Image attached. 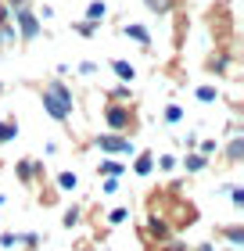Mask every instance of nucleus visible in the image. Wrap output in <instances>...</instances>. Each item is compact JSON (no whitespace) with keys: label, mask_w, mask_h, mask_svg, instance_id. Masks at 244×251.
<instances>
[{"label":"nucleus","mask_w":244,"mask_h":251,"mask_svg":"<svg viewBox=\"0 0 244 251\" xmlns=\"http://www.w3.org/2000/svg\"><path fill=\"white\" fill-rule=\"evenodd\" d=\"M43 111H47L51 119H57V122H65L68 115L76 111V97H72V90H68L65 83H54L43 90Z\"/></svg>","instance_id":"1"},{"label":"nucleus","mask_w":244,"mask_h":251,"mask_svg":"<svg viewBox=\"0 0 244 251\" xmlns=\"http://www.w3.org/2000/svg\"><path fill=\"white\" fill-rule=\"evenodd\" d=\"M11 15H15V32L22 40H36L40 36V18L32 15V7H29V0H11Z\"/></svg>","instance_id":"2"},{"label":"nucleus","mask_w":244,"mask_h":251,"mask_svg":"<svg viewBox=\"0 0 244 251\" xmlns=\"http://www.w3.org/2000/svg\"><path fill=\"white\" fill-rule=\"evenodd\" d=\"M97 147L108 151V154H133V140H126L122 133H104L97 140Z\"/></svg>","instance_id":"3"},{"label":"nucleus","mask_w":244,"mask_h":251,"mask_svg":"<svg viewBox=\"0 0 244 251\" xmlns=\"http://www.w3.org/2000/svg\"><path fill=\"white\" fill-rule=\"evenodd\" d=\"M104 119H108V126H111L115 133H122V129H130L133 111H130V108H122V104H108V108H104Z\"/></svg>","instance_id":"4"},{"label":"nucleus","mask_w":244,"mask_h":251,"mask_svg":"<svg viewBox=\"0 0 244 251\" xmlns=\"http://www.w3.org/2000/svg\"><path fill=\"white\" fill-rule=\"evenodd\" d=\"M169 219H151L147 223V237H155V241H165V237H169Z\"/></svg>","instance_id":"5"},{"label":"nucleus","mask_w":244,"mask_h":251,"mask_svg":"<svg viewBox=\"0 0 244 251\" xmlns=\"http://www.w3.org/2000/svg\"><path fill=\"white\" fill-rule=\"evenodd\" d=\"M18 176L26 179V183H32L36 176H43V169H40L36 162H29V158H26V162H18Z\"/></svg>","instance_id":"6"},{"label":"nucleus","mask_w":244,"mask_h":251,"mask_svg":"<svg viewBox=\"0 0 244 251\" xmlns=\"http://www.w3.org/2000/svg\"><path fill=\"white\" fill-rule=\"evenodd\" d=\"M122 36L136 40V43H140V47H147V43H151V32H147L144 25H126V29H122Z\"/></svg>","instance_id":"7"},{"label":"nucleus","mask_w":244,"mask_h":251,"mask_svg":"<svg viewBox=\"0 0 244 251\" xmlns=\"http://www.w3.org/2000/svg\"><path fill=\"white\" fill-rule=\"evenodd\" d=\"M11 140H18V122L4 119V122H0V144H11Z\"/></svg>","instance_id":"8"},{"label":"nucleus","mask_w":244,"mask_h":251,"mask_svg":"<svg viewBox=\"0 0 244 251\" xmlns=\"http://www.w3.org/2000/svg\"><path fill=\"white\" fill-rule=\"evenodd\" d=\"M101 173L108 176V179H119V176L126 173V165H122V162H115V158H104V162H101Z\"/></svg>","instance_id":"9"},{"label":"nucleus","mask_w":244,"mask_h":251,"mask_svg":"<svg viewBox=\"0 0 244 251\" xmlns=\"http://www.w3.org/2000/svg\"><path fill=\"white\" fill-rule=\"evenodd\" d=\"M111 68H115V75H119L122 83H133V79H136V68H133L130 61H115Z\"/></svg>","instance_id":"10"},{"label":"nucleus","mask_w":244,"mask_h":251,"mask_svg":"<svg viewBox=\"0 0 244 251\" xmlns=\"http://www.w3.org/2000/svg\"><path fill=\"white\" fill-rule=\"evenodd\" d=\"M151 169H155V154H140V158H136V165H133V173L136 176H147Z\"/></svg>","instance_id":"11"},{"label":"nucleus","mask_w":244,"mask_h":251,"mask_svg":"<svg viewBox=\"0 0 244 251\" xmlns=\"http://www.w3.org/2000/svg\"><path fill=\"white\" fill-rule=\"evenodd\" d=\"M226 154H230V162H241V158H244V136H234V140H230Z\"/></svg>","instance_id":"12"},{"label":"nucleus","mask_w":244,"mask_h":251,"mask_svg":"<svg viewBox=\"0 0 244 251\" xmlns=\"http://www.w3.org/2000/svg\"><path fill=\"white\" fill-rule=\"evenodd\" d=\"M183 169H187V173H201V169H205V154H187Z\"/></svg>","instance_id":"13"},{"label":"nucleus","mask_w":244,"mask_h":251,"mask_svg":"<svg viewBox=\"0 0 244 251\" xmlns=\"http://www.w3.org/2000/svg\"><path fill=\"white\" fill-rule=\"evenodd\" d=\"M57 187H61V190H76L79 187V176L76 173H61V176H57Z\"/></svg>","instance_id":"14"},{"label":"nucleus","mask_w":244,"mask_h":251,"mask_svg":"<svg viewBox=\"0 0 244 251\" xmlns=\"http://www.w3.org/2000/svg\"><path fill=\"white\" fill-rule=\"evenodd\" d=\"M101 18H104V4H101V0H94V4L86 7V22H94V25H97Z\"/></svg>","instance_id":"15"},{"label":"nucleus","mask_w":244,"mask_h":251,"mask_svg":"<svg viewBox=\"0 0 244 251\" xmlns=\"http://www.w3.org/2000/svg\"><path fill=\"white\" fill-rule=\"evenodd\" d=\"M15 25H11V22H4V25H0V43H4V47H11V43H15Z\"/></svg>","instance_id":"16"},{"label":"nucleus","mask_w":244,"mask_h":251,"mask_svg":"<svg viewBox=\"0 0 244 251\" xmlns=\"http://www.w3.org/2000/svg\"><path fill=\"white\" fill-rule=\"evenodd\" d=\"M223 233H226V241L234 244V248H241V244H244V230H241V226H230V230H223Z\"/></svg>","instance_id":"17"},{"label":"nucleus","mask_w":244,"mask_h":251,"mask_svg":"<svg viewBox=\"0 0 244 251\" xmlns=\"http://www.w3.org/2000/svg\"><path fill=\"white\" fill-rule=\"evenodd\" d=\"M216 97H219V90H216V86H197V100H205V104H212Z\"/></svg>","instance_id":"18"},{"label":"nucleus","mask_w":244,"mask_h":251,"mask_svg":"<svg viewBox=\"0 0 244 251\" xmlns=\"http://www.w3.org/2000/svg\"><path fill=\"white\" fill-rule=\"evenodd\" d=\"M180 119H183V108L180 104H169L165 108V122H180Z\"/></svg>","instance_id":"19"},{"label":"nucleus","mask_w":244,"mask_h":251,"mask_svg":"<svg viewBox=\"0 0 244 251\" xmlns=\"http://www.w3.org/2000/svg\"><path fill=\"white\" fill-rule=\"evenodd\" d=\"M76 32H79V36H94V22H79V25H76Z\"/></svg>","instance_id":"20"},{"label":"nucleus","mask_w":244,"mask_h":251,"mask_svg":"<svg viewBox=\"0 0 244 251\" xmlns=\"http://www.w3.org/2000/svg\"><path fill=\"white\" fill-rule=\"evenodd\" d=\"M126 219H130V212H126V208H115V212L108 215V223H126Z\"/></svg>","instance_id":"21"},{"label":"nucleus","mask_w":244,"mask_h":251,"mask_svg":"<svg viewBox=\"0 0 244 251\" xmlns=\"http://www.w3.org/2000/svg\"><path fill=\"white\" fill-rule=\"evenodd\" d=\"M230 201L241 208V204H244V190H241V187H230Z\"/></svg>","instance_id":"22"},{"label":"nucleus","mask_w":244,"mask_h":251,"mask_svg":"<svg viewBox=\"0 0 244 251\" xmlns=\"http://www.w3.org/2000/svg\"><path fill=\"white\" fill-rule=\"evenodd\" d=\"M126 97H130V86H119V90L111 94V104H119V100H126Z\"/></svg>","instance_id":"23"},{"label":"nucleus","mask_w":244,"mask_h":251,"mask_svg":"<svg viewBox=\"0 0 244 251\" xmlns=\"http://www.w3.org/2000/svg\"><path fill=\"white\" fill-rule=\"evenodd\" d=\"M158 169H176V158H172V154H162V158H158Z\"/></svg>","instance_id":"24"},{"label":"nucleus","mask_w":244,"mask_h":251,"mask_svg":"<svg viewBox=\"0 0 244 251\" xmlns=\"http://www.w3.org/2000/svg\"><path fill=\"white\" fill-rule=\"evenodd\" d=\"M79 223V208H68L65 212V226H76Z\"/></svg>","instance_id":"25"},{"label":"nucleus","mask_w":244,"mask_h":251,"mask_svg":"<svg viewBox=\"0 0 244 251\" xmlns=\"http://www.w3.org/2000/svg\"><path fill=\"white\" fill-rule=\"evenodd\" d=\"M151 11H169V0H147Z\"/></svg>","instance_id":"26"},{"label":"nucleus","mask_w":244,"mask_h":251,"mask_svg":"<svg viewBox=\"0 0 244 251\" xmlns=\"http://www.w3.org/2000/svg\"><path fill=\"white\" fill-rule=\"evenodd\" d=\"M79 72H83V75H94L97 65H94V61H83V65H79Z\"/></svg>","instance_id":"27"},{"label":"nucleus","mask_w":244,"mask_h":251,"mask_svg":"<svg viewBox=\"0 0 244 251\" xmlns=\"http://www.w3.org/2000/svg\"><path fill=\"white\" fill-rule=\"evenodd\" d=\"M4 22H7V7L0 4V25H4Z\"/></svg>","instance_id":"28"},{"label":"nucleus","mask_w":244,"mask_h":251,"mask_svg":"<svg viewBox=\"0 0 244 251\" xmlns=\"http://www.w3.org/2000/svg\"><path fill=\"white\" fill-rule=\"evenodd\" d=\"M165 251H187V248H183V244H169Z\"/></svg>","instance_id":"29"},{"label":"nucleus","mask_w":244,"mask_h":251,"mask_svg":"<svg viewBox=\"0 0 244 251\" xmlns=\"http://www.w3.org/2000/svg\"><path fill=\"white\" fill-rule=\"evenodd\" d=\"M197 251H212V244H201V248H197Z\"/></svg>","instance_id":"30"},{"label":"nucleus","mask_w":244,"mask_h":251,"mask_svg":"<svg viewBox=\"0 0 244 251\" xmlns=\"http://www.w3.org/2000/svg\"><path fill=\"white\" fill-rule=\"evenodd\" d=\"M0 94H4V83H0Z\"/></svg>","instance_id":"31"}]
</instances>
